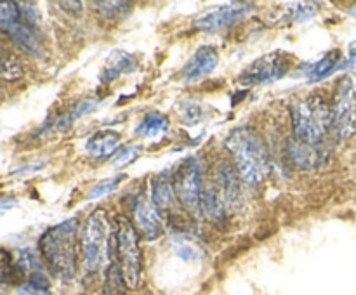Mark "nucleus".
<instances>
[{
	"mask_svg": "<svg viewBox=\"0 0 356 295\" xmlns=\"http://www.w3.org/2000/svg\"><path fill=\"white\" fill-rule=\"evenodd\" d=\"M177 253H179L181 259L184 260L195 259V250L191 248V246H179V248H177Z\"/></svg>",
	"mask_w": 356,
	"mask_h": 295,
	"instance_id": "24",
	"label": "nucleus"
},
{
	"mask_svg": "<svg viewBox=\"0 0 356 295\" xmlns=\"http://www.w3.org/2000/svg\"><path fill=\"white\" fill-rule=\"evenodd\" d=\"M172 186L177 200H181L184 207L200 208L202 187H204L200 162L197 158L183 160L172 176Z\"/></svg>",
	"mask_w": 356,
	"mask_h": 295,
	"instance_id": "9",
	"label": "nucleus"
},
{
	"mask_svg": "<svg viewBox=\"0 0 356 295\" xmlns=\"http://www.w3.org/2000/svg\"><path fill=\"white\" fill-rule=\"evenodd\" d=\"M19 295H51L49 294V288H38L31 287V285H23L19 288Z\"/></svg>",
	"mask_w": 356,
	"mask_h": 295,
	"instance_id": "23",
	"label": "nucleus"
},
{
	"mask_svg": "<svg viewBox=\"0 0 356 295\" xmlns=\"http://www.w3.org/2000/svg\"><path fill=\"white\" fill-rule=\"evenodd\" d=\"M252 3H228L204 14L195 21V28L202 31H218L240 23L252 12Z\"/></svg>",
	"mask_w": 356,
	"mask_h": 295,
	"instance_id": "10",
	"label": "nucleus"
},
{
	"mask_svg": "<svg viewBox=\"0 0 356 295\" xmlns=\"http://www.w3.org/2000/svg\"><path fill=\"white\" fill-rule=\"evenodd\" d=\"M339 59L341 54L337 51L329 52L327 56H323L316 65H313L312 73H309L312 82H318V80H323L329 75H332V73L339 68Z\"/></svg>",
	"mask_w": 356,
	"mask_h": 295,
	"instance_id": "19",
	"label": "nucleus"
},
{
	"mask_svg": "<svg viewBox=\"0 0 356 295\" xmlns=\"http://www.w3.org/2000/svg\"><path fill=\"white\" fill-rule=\"evenodd\" d=\"M122 180H124V176H117V177H111V179L101 180V183H97L96 186L90 189L89 198L90 200H97V198H103V196H106V194L113 193Z\"/></svg>",
	"mask_w": 356,
	"mask_h": 295,
	"instance_id": "21",
	"label": "nucleus"
},
{
	"mask_svg": "<svg viewBox=\"0 0 356 295\" xmlns=\"http://www.w3.org/2000/svg\"><path fill=\"white\" fill-rule=\"evenodd\" d=\"M115 259H117L120 273L125 285L131 290H138L143 285L145 267H143V250L139 245V235L132 222L127 217L117 219V246H115Z\"/></svg>",
	"mask_w": 356,
	"mask_h": 295,
	"instance_id": "5",
	"label": "nucleus"
},
{
	"mask_svg": "<svg viewBox=\"0 0 356 295\" xmlns=\"http://www.w3.org/2000/svg\"><path fill=\"white\" fill-rule=\"evenodd\" d=\"M80 259L83 269L99 273L110 267L115 260L117 228H113L110 215L104 208H97L87 217L80 231Z\"/></svg>",
	"mask_w": 356,
	"mask_h": 295,
	"instance_id": "2",
	"label": "nucleus"
},
{
	"mask_svg": "<svg viewBox=\"0 0 356 295\" xmlns=\"http://www.w3.org/2000/svg\"><path fill=\"white\" fill-rule=\"evenodd\" d=\"M24 283L26 280L16 257L10 255L6 248H0V287H13V285L23 287Z\"/></svg>",
	"mask_w": 356,
	"mask_h": 295,
	"instance_id": "17",
	"label": "nucleus"
},
{
	"mask_svg": "<svg viewBox=\"0 0 356 295\" xmlns=\"http://www.w3.org/2000/svg\"><path fill=\"white\" fill-rule=\"evenodd\" d=\"M136 66H138V61H136L134 56L125 51H115L113 54H110L103 71H101V82H111V80L118 78L125 73H131L132 69H136Z\"/></svg>",
	"mask_w": 356,
	"mask_h": 295,
	"instance_id": "15",
	"label": "nucleus"
},
{
	"mask_svg": "<svg viewBox=\"0 0 356 295\" xmlns=\"http://www.w3.org/2000/svg\"><path fill=\"white\" fill-rule=\"evenodd\" d=\"M139 153H141V146H127V148H124L120 153H118V156L115 158V165L117 167L129 165V163H132L136 158H138Z\"/></svg>",
	"mask_w": 356,
	"mask_h": 295,
	"instance_id": "22",
	"label": "nucleus"
},
{
	"mask_svg": "<svg viewBox=\"0 0 356 295\" xmlns=\"http://www.w3.org/2000/svg\"><path fill=\"white\" fill-rule=\"evenodd\" d=\"M118 142H120V135L115 130H101L90 135L87 141V151L94 156V158H108L113 155L118 149Z\"/></svg>",
	"mask_w": 356,
	"mask_h": 295,
	"instance_id": "16",
	"label": "nucleus"
},
{
	"mask_svg": "<svg viewBox=\"0 0 356 295\" xmlns=\"http://www.w3.org/2000/svg\"><path fill=\"white\" fill-rule=\"evenodd\" d=\"M350 59L351 61H356V42L350 45Z\"/></svg>",
	"mask_w": 356,
	"mask_h": 295,
	"instance_id": "25",
	"label": "nucleus"
},
{
	"mask_svg": "<svg viewBox=\"0 0 356 295\" xmlns=\"http://www.w3.org/2000/svg\"><path fill=\"white\" fill-rule=\"evenodd\" d=\"M0 31L28 54H42V38L37 26L21 14L19 3L0 2Z\"/></svg>",
	"mask_w": 356,
	"mask_h": 295,
	"instance_id": "6",
	"label": "nucleus"
},
{
	"mask_svg": "<svg viewBox=\"0 0 356 295\" xmlns=\"http://www.w3.org/2000/svg\"><path fill=\"white\" fill-rule=\"evenodd\" d=\"M292 59L284 52H270L263 58L250 62L238 76V82L243 85H261L280 80L291 71Z\"/></svg>",
	"mask_w": 356,
	"mask_h": 295,
	"instance_id": "8",
	"label": "nucleus"
},
{
	"mask_svg": "<svg viewBox=\"0 0 356 295\" xmlns=\"http://www.w3.org/2000/svg\"><path fill=\"white\" fill-rule=\"evenodd\" d=\"M332 128L341 139L356 134V75L350 73L337 82L332 103Z\"/></svg>",
	"mask_w": 356,
	"mask_h": 295,
	"instance_id": "7",
	"label": "nucleus"
},
{
	"mask_svg": "<svg viewBox=\"0 0 356 295\" xmlns=\"http://www.w3.org/2000/svg\"><path fill=\"white\" fill-rule=\"evenodd\" d=\"M132 217H134V224L132 226H134L139 236H143L145 239H149V242L162 236V215H160V210L153 203L152 198H138L134 207H132Z\"/></svg>",
	"mask_w": 356,
	"mask_h": 295,
	"instance_id": "11",
	"label": "nucleus"
},
{
	"mask_svg": "<svg viewBox=\"0 0 356 295\" xmlns=\"http://www.w3.org/2000/svg\"><path fill=\"white\" fill-rule=\"evenodd\" d=\"M79 219L72 217L47 229L38 239L42 259L56 278L68 281L79 269Z\"/></svg>",
	"mask_w": 356,
	"mask_h": 295,
	"instance_id": "1",
	"label": "nucleus"
},
{
	"mask_svg": "<svg viewBox=\"0 0 356 295\" xmlns=\"http://www.w3.org/2000/svg\"><path fill=\"white\" fill-rule=\"evenodd\" d=\"M219 62V54L212 45H202L197 52L190 58V61L181 69V76L184 82L193 83L205 78L216 69Z\"/></svg>",
	"mask_w": 356,
	"mask_h": 295,
	"instance_id": "12",
	"label": "nucleus"
},
{
	"mask_svg": "<svg viewBox=\"0 0 356 295\" xmlns=\"http://www.w3.org/2000/svg\"><path fill=\"white\" fill-rule=\"evenodd\" d=\"M351 14H353V16L356 17V7H353V9H351Z\"/></svg>",
	"mask_w": 356,
	"mask_h": 295,
	"instance_id": "26",
	"label": "nucleus"
},
{
	"mask_svg": "<svg viewBox=\"0 0 356 295\" xmlns=\"http://www.w3.org/2000/svg\"><path fill=\"white\" fill-rule=\"evenodd\" d=\"M167 128H169V120H167L165 115L153 111V113H148L143 118L141 124L136 128V134L145 135V137L149 139H159L165 134Z\"/></svg>",
	"mask_w": 356,
	"mask_h": 295,
	"instance_id": "18",
	"label": "nucleus"
},
{
	"mask_svg": "<svg viewBox=\"0 0 356 295\" xmlns=\"http://www.w3.org/2000/svg\"><path fill=\"white\" fill-rule=\"evenodd\" d=\"M289 158L294 163L296 167L305 170L316 169L320 165V162L325 160V151L323 148H318V146L306 144V142L299 141V139H292L289 142Z\"/></svg>",
	"mask_w": 356,
	"mask_h": 295,
	"instance_id": "13",
	"label": "nucleus"
},
{
	"mask_svg": "<svg viewBox=\"0 0 356 295\" xmlns=\"http://www.w3.org/2000/svg\"><path fill=\"white\" fill-rule=\"evenodd\" d=\"M291 117L294 137L306 144L323 148V141L330 130H334L330 104L318 94H313L292 104Z\"/></svg>",
	"mask_w": 356,
	"mask_h": 295,
	"instance_id": "4",
	"label": "nucleus"
},
{
	"mask_svg": "<svg viewBox=\"0 0 356 295\" xmlns=\"http://www.w3.org/2000/svg\"><path fill=\"white\" fill-rule=\"evenodd\" d=\"M226 149L235 158L240 177L249 184H259L270 172V155L263 137L252 127H238L226 137Z\"/></svg>",
	"mask_w": 356,
	"mask_h": 295,
	"instance_id": "3",
	"label": "nucleus"
},
{
	"mask_svg": "<svg viewBox=\"0 0 356 295\" xmlns=\"http://www.w3.org/2000/svg\"><path fill=\"white\" fill-rule=\"evenodd\" d=\"M152 200L160 212L174 210L177 196L169 172H160L152 179Z\"/></svg>",
	"mask_w": 356,
	"mask_h": 295,
	"instance_id": "14",
	"label": "nucleus"
},
{
	"mask_svg": "<svg viewBox=\"0 0 356 295\" xmlns=\"http://www.w3.org/2000/svg\"><path fill=\"white\" fill-rule=\"evenodd\" d=\"M94 7H97V12L106 19H117V17H124L129 12V2H96Z\"/></svg>",
	"mask_w": 356,
	"mask_h": 295,
	"instance_id": "20",
	"label": "nucleus"
}]
</instances>
